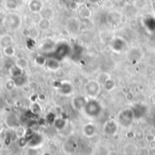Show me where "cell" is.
<instances>
[{
	"label": "cell",
	"instance_id": "6da1fadb",
	"mask_svg": "<svg viewBox=\"0 0 155 155\" xmlns=\"http://www.w3.org/2000/svg\"><path fill=\"white\" fill-rule=\"evenodd\" d=\"M82 112H84V115L88 118L96 119L101 115L103 112V106L95 98H91L87 100Z\"/></svg>",
	"mask_w": 155,
	"mask_h": 155
},
{
	"label": "cell",
	"instance_id": "7a4b0ae2",
	"mask_svg": "<svg viewBox=\"0 0 155 155\" xmlns=\"http://www.w3.org/2000/svg\"><path fill=\"white\" fill-rule=\"evenodd\" d=\"M134 113L133 109H124L121 111L117 116V123L123 128H129L134 121Z\"/></svg>",
	"mask_w": 155,
	"mask_h": 155
},
{
	"label": "cell",
	"instance_id": "3957f363",
	"mask_svg": "<svg viewBox=\"0 0 155 155\" xmlns=\"http://www.w3.org/2000/svg\"><path fill=\"white\" fill-rule=\"evenodd\" d=\"M5 25L10 30H16L21 25V17L15 13L8 14L5 18Z\"/></svg>",
	"mask_w": 155,
	"mask_h": 155
},
{
	"label": "cell",
	"instance_id": "277c9868",
	"mask_svg": "<svg viewBox=\"0 0 155 155\" xmlns=\"http://www.w3.org/2000/svg\"><path fill=\"white\" fill-rule=\"evenodd\" d=\"M100 83L97 80H90L84 86V92L90 98H95L100 93Z\"/></svg>",
	"mask_w": 155,
	"mask_h": 155
},
{
	"label": "cell",
	"instance_id": "5b68a950",
	"mask_svg": "<svg viewBox=\"0 0 155 155\" xmlns=\"http://www.w3.org/2000/svg\"><path fill=\"white\" fill-rule=\"evenodd\" d=\"M69 50H70V47L66 44H59L58 45H56L54 47L52 56H50V57L55 58L58 61H60L68 54Z\"/></svg>",
	"mask_w": 155,
	"mask_h": 155
},
{
	"label": "cell",
	"instance_id": "8992f818",
	"mask_svg": "<svg viewBox=\"0 0 155 155\" xmlns=\"http://www.w3.org/2000/svg\"><path fill=\"white\" fill-rule=\"evenodd\" d=\"M118 128H119V124H118L117 122L113 121V120H109L104 124L103 129H104V133L106 135L114 136V135H115L117 134Z\"/></svg>",
	"mask_w": 155,
	"mask_h": 155
},
{
	"label": "cell",
	"instance_id": "52a82bcc",
	"mask_svg": "<svg viewBox=\"0 0 155 155\" xmlns=\"http://www.w3.org/2000/svg\"><path fill=\"white\" fill-rule=\"evenodd\" d=\"M82 132H83L84 136H86L88 138H91V137H94L96 134L97 129H96V126L94 124L89 123V124H84L83 126Z\"/></svg>",
	"mask_w": 155,
	"mask_h": 155
},
{
	"label": "cell",
	"instance_id": "ba28073f",
	"mask_svg": "<svg viewBox=\"0 0 155 155\" xmlns=\"http://www.w3.org/2000/svg\"><path fill=\"white\" fill-rule=\"evenodd\" d=\"M27 139H28V145L31 148L37 147L38 145L41 144V143L43 141L42 136L39 134H36V133H32L31 135L29 137H27Z\"/></svg>",
	"mask_w": 155,
	"mask_h": 155
},
{
	"label": "cell",
	"instance_id": "9c48e42d",
	"mask_svg": "<svg viewBox=\"0 0 155 155\" xmlns=\"http://www.w3.org/2000/svg\"><path fill=\"white\" fill-rule=\"evenodd\" d=\"M86 102H87V100H86L85 97L79 95V96H76V97H74V98L73 99V101H72V105H73V107H74L75 110H77V111H83V109H84V107Z\"/></svg>",
	"mask_w": 155,
	"mask_h": 155
},
{
	"label": "cell",
	"instance_id": "30bf717a",
	"mask_svg": "<svg viewBox=\"0 0 155 155\" xmlns=\"http://www.w3.org/2000/svg\"><path fill=\"white\" fill-rule=\"evenodd\" d=\"M28 8L32 13H41L44 9V4L42 0H30Z\"/></svg>",
	"mask_w": 155,
	"mask_h": 155
},
{
	"label": "cell",
	"instance_id": "8fae6325",
	"mask_svg": "<svg viewBox=\"0 0 155 155\" xmlns=\"http://www.w3.org/2000/svg\"><path fill=\"white\" fill-rule=\"evenodd\" d=\"M5 124L10 128H17L19 125V119L15 114H9L5 117Z\"/></svg>",
	"mask_w": 155,
	"mask_h": 155
},
{
	"label": "cell",
	"instance_id": "7c38bea8",
	"mask_svg": "<svg viewBox=\"0 0 155 155\" xmlns=\"http://www.w3.org/2000/svg\"><path fill=\"white\" fill-rule=\"evenodd\" d=\"M76 148H77V143L74 139L68 140L64 144V150L67 153H74L76 151Z\"/></svg>",
	"mask_w": 155,
	"mask_h": 155
},
{
	"label": "cell",
	"instance_id": "4fadbf2b",
	"mask_svg": "<svg viewBox=\"0 0 155 155\" xmlns=\"http://www.w3.org/2000/svg\"><path fill=\"white\" fill-rule=\"evenodd\" d=\"M13 43H14V38L10 35L5 34L0 37V46L2 48H5L7 46L13 45Z\"/></svg>",
	"mask_w": 155,
	"mask_h": 155
},
{
	"label": "cell",
	"instance_id": "5bb4252c",
	"mask_svg": "<svg viewBox=\"0 0 155 155\" xmlns=\"http://www.w3.org/2000/svg\"><path fill=\"white\" fill-rule=\"evenodd\" d=\"M46 67L51 70V71H56L59 69L60 67V64H59V61L55 58H53V57H50L46 60V64H45Z\"/></svg>",
	"mask_w": 155,
	"mask_h": 155
},
{
	"label": "cell",
	"instance_id": "9a60e30c",
	"mask_svg": "<svg viewBox=\"0 0 155 155\" xmlns=\"http://www.w3.org/2000/svg\"><path fill=\"white\" fill-rule=\"evenodd\" d=\"M38 29L41 31H47L51 27V21L48 18H41L37 23Z\"/></svg>",
	"mask_w": 155,
	"mask_h": 155
},
{
	"label": "cell",
	"instance_id": "2e32d148",
	"mask_svg": "<svg viewBox=\"0 0 155 155\" xmlns=\"http://www.w3.org/2000/svg\"><path fill=\"white\" fill-rule=\"evenodd\" d=\"M9 73H10L12 78H15V77L20 76V75H23L24 74V70L19 68L16 64H13L9 68Z\"/></svg>",
	"mask_w": 155,
	"mask_h": 155
},
{
	"label": "cell",
	"instance_id": "e0dca14e",
	"mask_svg": "<svg viewBox=\"0 0 155 155\" xmlns=\"http://www.w3.org/2000/svg\"><path fill=\"white\" fill-rule=\"evenodd\" d=\"M15 64H16L22 70H25L28 67V61H27L26 58H25L23 55H21V56H18V58L16 59Z\"/></svg>",
	"mask_w": 155,
	"mask_h": 155
},
{
	"label": "cell",
	"instance_id": "ac0fdd59",
	"mask_svg": "<svg viewBox=\"0 0 155 155\" xmlns=\"http://www.w3.org/2000/svg\"><path fill=\"white\" fill-rule=\"evenodd\" d=\"M5 6L7 10H10V11H14V10H16L19 6V3L17 0H6L5 1Z\"/></svg>",
	"mask_w": 155,
	"mask_h": 155
},
{
	"label": "cell",
	"instance_id": "d6986e66",
	"mask_svg": "<svg viewBox=\"0 0 155 155\" xmlns=\"http://www.w3.org/2000/svg\"><path fill=\"white\" fill-rule=\"evenodd\" d=\"M15 87H16V85H15V81H14L13 78H10V79L6 80L5 83V84H4L5 90L6 92H9V93L12 92V91H14Z\"/></svg>",
	"mask_w": 155,
	"mask_h": 155
},
{
	"label": "cell",
	"instance_id": "ffe728a7",
	"mask_svg": "<svg viewBox=\"0 0 155 155\" xmlns=\"http://www.w3.org/2000/svg\"><path fill=\"white\" fill-rule=\"evenodd\" d=\"M3 53H4V54L6 57H10V58L11 57H14L16 54L15 48L13 45H10V46H7L5 48H3Z\"/></svg>",
	"mask_w": 155,
	"mask_h": 155
},
{
	"label": "cell",
	"instance_id": "44dd1931",
	"mask_svg": "<svg viewBox=\"0 0 155 155\" xmlns=\"http://www.w3.org/2000/svg\"><path fill=\"white\" fill-rule=\"evenodd\" d=\"M15 83V85L16 87H21V86H24L27 84V79L26 77L23 74V75H20L18 77H15V78H13Z\"/></svg>",
	"mask_w": 155,
	"mask_h": 155
},
{
	"label": "cell",
	"instance_id": "7402d4cb",
	"mask_svg": "<svg viewBox=\"0 0 155 155\" xmlns=\"http://www.w3.org/2000/svg\"><path fill=\"white\" fill-rule=\"evenodd\" d=\"M65 124H66L65 121L64 119H61V118L55 119V121L54 123V125L57 130H63L65 127Z\"/></svg>",
	"mask_w": 155,
	"mask_h": 155
},
{
	"label": "cell",
	"instance_id": "603a6c76",
	"mask_svg": "<svg viewBox=\"0 0 155 155\" xmlns=\"http://www.w3.org/2000/svg\"><path fill=\"white\" fill-rule=\"evenodd\" d=\"M72 91V86L68 84H63L60 86V92L64 94H71Z\"/></svg>",
	"mask_w": 155,
	"mask_h": 155
},
{
	"label": "cell",
	"instance_id": "cb8c5ba5",
	"mask_svg": "<svg viewBox=\"0 0 155 155\" xmlns=\"http://www.w3.org/2000/svg\"><path fill=\"white\" fill-rule=\"evenodd\" d=\"M41 15L43 18H48L50 19L53 15V11L51 8H44L42 11H41Z\"/></svg>",
	"mask_w": 155,
	"mask_h": 155
},
{
	"label": "cell",
	"instance_id": "d4e9b609",
	"mask_svg": "<svg viewBox=\"0 0 155 155\" xmlns=\"http://www.w3.org/2000/svg\"><path fill=\"white\" fill-rule=\"evenodd\" d=\"M46 60H47V59H46L44 55H37V56H35V63L37 65L43 66V65H45Z\"/></svg>",
	"mask_w": 155,
	"mask_h": 155
},
{
	"label": "cell",
	"instance_id": "484cf974",
	"mask_svg": "<svg viewBox=\"0 0 155 155\" xmlns=\"http://www.w3.org/2000/svg\"><path fill=\"white\" fill-rule=\"evenodd\" d=\"M15 135L18 137V138H21V137H25L26 135V131L25 130L24 127L22 126H18L17 128H15Z\"/></svg>",
	"mask_w": 155,
	"mask_h": 155
},
{
	"label": "cell",
	"instance_id": "4316f807",
	"mask_svg": "<svg viewBox=\"0 0 155 155\" xmlns=\"http://www.w3.org/2000/svg\"><path fill=\"white\" fill-rule=\"evenodd\" d=\"M94 155H108V150L104 146H99L96 148Z\"/></svg>",
	"mask_w": 155,
	"mask_h": 155
},
{
	"label": "cell",
	"instance_id": "83f0119b",
	"mask_svg": "<svg viewBox=\"0 0 155 155\" xmlns=\"http://www.w3.org/2000/svg\"><path fill=\"white\" fill-rule=\"evenodd\" d=\"M26 45H27V47H28L29 49H33V48H34V46H35V39H34V38H32V37H28V38H27Z\"/></svg>",
	"mask_w": 155,
	"mask_h": 155
},
{
	"label": "cell",
	"instance_id": "f1b7e54d",
	"mask_svg": "<svg viewBox=\"0 0 155 155\" xmlns=\"http://www.w3.org/2000/svg\"><path fill=\"white\" fill-rule=\"evenodd\" d=\"M32 110H33V112H34V113H35V114H37V113H39V112L41 111V108H40V105L35 103V104H33V107H32Z\"/></svg>",
	"mask_w": 155,
	"mask_h": 155
},
{
	"label": "cell",
	"instance_id": "f546056e",
	"mask_svg": "<svg viewBox=\"0 0 155 155\" xmlns=\"http://www.w3.org/2000/svg\"><path fill=\"white\" fill-rule=\"evenodd\" d=\"M30 34H31V31H30V28H25L23 29L22 31V35L25 37H30Z\"/></svg>",
	"mask_w": 155,
	"mask_h": 155
},
{
	"label": "cell",
	"instance_id": "4dcf8cb0",
	"mask_svg": "<svg viewBox=\"0 0 155 155\" xmlns=\"http://www.w3.org/2000/svg\"><path fill=\"white\" fill-rule=\"evenodd\" d=\"M36 87H37V84H36L35 82H32V83L29 84V88H30L31 90L35 91V90L36 89Z\"/></svg>",
	"mask_w": 155,
	"mask_h": 155
},
{
	"label": "cell",
	"instance_id": "1f68e13d",
	"mask_svg": "<svg viewBox=\"0 0 155 155\" xmlns=\"http://www.w3.org/2000/svg\"><path fill=\"white\" fill-rule=\"evenodd\" d=\"M3 149V143L0 141V150H2Z\"/></svg>",
	"mask_w": 155,
	"mask_h": 155
},
{
	"label": "cell",
	"instance_id": "d6a6232c",
	"mask_svg": "<svg viewBox=\"0 0 155 155\" xmlns=\"http://www.w3.org/2000/svg\"><path fill=\"white\" fill-rule=\"evenodd\" d=\"M154 142H155V136H154Z\"/></svg>",
	"mask_w": 155,
	"mask_h": 155
},
{
	"label": "cell",
	"instance_id": "836d02e7",
	"mask_svg": "<svg viewBox=\"0 0 155 155\" xmlns=\"http://www.w3.org/2000/svg\"><path fill=\"white\" fill-rule=\"evenodd\" d=\"M0 14H1V12H0Z\"/></svg>",
	"mask_w": 155,
	"mask_h": 155
}]
</instances>
